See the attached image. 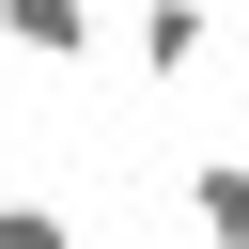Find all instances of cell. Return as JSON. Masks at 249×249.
I'll use <instances>...</instances> for the list:
<instances>
[{"mask_svg": "<svg viewBox=\"0 0 249 249\" xmlns=\"http://www.w3.org/2000/svg\"><path fill=\"white\" fill-rule=\"evenodd\" d=\"M202 47H218V0H140V16H124V62H140V78H187Z\"/></svg>", "mask_w": 249, "mask_h": 249, "instance_id": "cell-1", "label": "cell"}, {"mask_svg": "<svg viewBox=\"0 0 249 249\" xmlns=\"http://www.w3.org/2000/svg\"><path fill=\"white\" fill-rule=\"evenodd\" d=\"M0 47H16V62H93L109 16H93V0H0Z\"/></svg>", "mask_w": 249, "mask_h": 249, "instance_id": "cell-2", "label": "cell"}, {"mask_svg": "<svg viewBox=\"0 0 249 249\" xmlns=\"http://www.w3.org/2000/svg\"><path fill=\"white\" fill-rule=\"evenodd\" d=\"M187 218H202V249L249 233V140H202V156H187Z\"/></svg>", "mask_w": 249, "mask_h": 249, "instance_id": "cell-3", "label": "cell"}, {"mask_svg": "<svg viewBox=\"0 0 249 249\" xmlns=\"http://www.w3.org/2000/svg\"><path fill=\"white\" fill-rule=\"evenodd\" d=\"M0 249H78V218L62 202H0Z\"/></svg>", "mask_w": 249, "mask_h": 249, "instance_id": "cell-4", "label": "cell"}, {"mask_svg": "<svg viewBox=\"0 0 249 249\" xmlns=\"http://www.w3.org/2000/svg\"><path fill=\"white\" fill-rule=\"evenodd\" d=\"M233 249H249V233H233Z\"/></svg>", "mask_w": 249, "mask_h": 249, "instance_id": "cell-5", "label": "cell"}]
</instances>
